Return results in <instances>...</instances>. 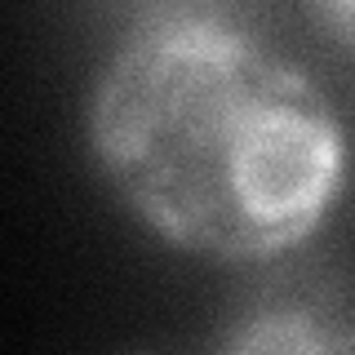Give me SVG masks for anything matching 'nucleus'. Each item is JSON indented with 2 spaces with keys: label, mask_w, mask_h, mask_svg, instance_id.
I'll use <instances>...</instances> for the list:
<instances>
[{
  "label": "nucleus",
  "mask_w": 355,
  "mask_h": 355,
  "mask_svg": "<svg viewBox=\"0 0 355 355\" xmlns=\"http://www.w3.org/2000/svg\"><path fill=\"white\" fill-rule=\"evenodd\" d=\"M103 178L160 240L214 262H271L329 218L347 133L302 67L222 18H155L89 98Z\"/></svg>",
  "instance_id": "1"
},
{
  "label": "nucleus",
  "mask_w": 355,
  "mask_h": 355,
  "mask_svg": "<svg viewBox=\"0 0 355 355\" xmlns=\"http://www.w3.org/2000/svg\"><path fill=\"white\" fill-rule=\"evenodd\" d=\"M227 351H355V302L333 284H280L231 320Z\"/></svg>",
  "instance_id": "2"
},
{
  "label": "nucleus",
  "mask_w": 355,
  "mask_h": 355,
  "mask_svg": "<svg viewBox=\"0 0 355 355\" xmlns=\"http://www.w3.org/2000/svg\"><path fill=\"white\" fill-rule=\"evenodd\" d=\"M306 9L342 49L355 53V0H306Z\"/></svg>",
  "instance_id": "3"
}]
</instances>
